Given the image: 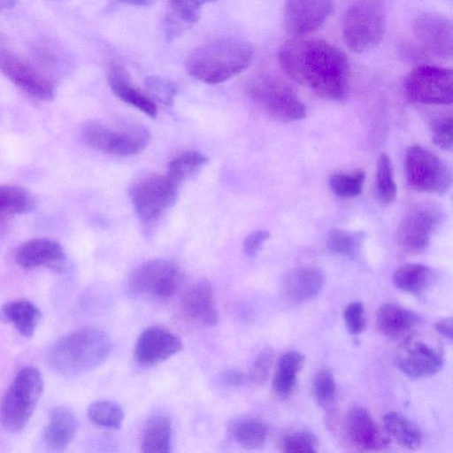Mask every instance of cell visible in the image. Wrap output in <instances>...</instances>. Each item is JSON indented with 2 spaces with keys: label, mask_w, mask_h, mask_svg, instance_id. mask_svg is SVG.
<instances>
[{
  "label": "cell",
  "mask_w": 453,
  "mask_h": 453,
  "mask_svg": "<svg viewBox=\"0 0 453 453\" xmlns=\"http://www.w3.org/2000/svg\"><path fill=\"white\" fill-rule=\"evenodd\" d=\"M18 0H0V12L8 11L16 6Z\"/></svg>",
  "instance_id": "49"
},
{
  "label": "cell",
  "mask_w": 453,
  "mask_h": 453,
  "mask_svg": "<svg viewBox=\"0 0 453 453\" xmlns=\"http://www.w3.org/2000/svg\"><path fill=\"white\" fill-rule=\"evenodd\" d=\"M365 180V173L357 170L352 173H336L330 178L332 191L342 198H352L362 192Z\"/></svg>",
  "instance_id": "36"
},
{
  "label": "cell",
  "mask_w": 453,
  "mask_h": 453,
  "mask_svg": "<svg viewBox=\"0 0 453 453\" xmlns=\"http://www.w3.org/2000/svg\"><path fill=\"white\" fill-rule=\"evenodd\" d=\"M412 33L419 46L438 58H450L453 51V27L445 15L425 12L412 22Z\"/></svg>",
  "instance_id": "14"
},
{
  "label": "cell",
  "mask_w": 453,
  "mask_h": 453,
  "mask_svg": "<svg viewBox=\"0 0 453 453\" xmlns=\"http://www.w3.org/2000/svg\"><path fill=\"white\" fill-rule=\"evenodd\" d=\"M229 434L241 447L257 449L266 441L267 427L258 419L243 418L230 425Z\"/></svg>",
  "instance_id": "30"
},
{
  "label": "cell",
  "mask_w": 453,
  "mask_h": 453,
  "mask_svg": "<svg viewBox=\"0 0 453 453\" xmlns=\"http://www.w3.org/2000/svg\"><path fill=\"white\" fill-rule=\"evenodd\" d=\"M386 30V11L381 0H354L347 9L342 38L356 53H365L381 42Z\"/></svg>",
  "instance_id": "4"
},
{
  "label": "cell",
  "mask_w": 453,
  "mask_h": 453,
  "mask_svg": "<svg viewBox=\"0 0 453 453\" xmlns=\"http://www.w3.org/2000/svg\"><path fill=\"white\" fill-rule=\"evenodd\" d=\"M432 277V270L427 265L407 264L394 272L392 282L401 291L418 295L429 286Z\"/></svg>",
  "instance_id": "29"
},
{
  "label": "cell",
  "mask_w": 453,
  "mask_h": 453,
  "mask_svg": "<svg viewBox=\"0 0 453 453\" xmlns=\"http://www.w3.org/2000/svg\"><path fill=\"white\" fill-rule=\"evenodd\" d=\"M343 319L351 334L362 333L365 327V309L360 302L350 303L344 310Z\"/></svg>",
  "instance_id": "43"
},
{
  "label": "cell",
  "mask_w": 453,
  "mask_h": 453,
  "mask_svg": "<svg viewBox=\"0 0 453 453\" xmlns=\"http://www.w3.org/2000/svg\"><path fill=\"white\" fill-rule=\"evenodd\" d=\"M345 427L349 440L361 449L377 450L388 444V436L381 433L369 411L361 406L349 411Z\"/></svg>",
  "instance_id": "21"
},
{
  "label": "cell",
  "mask_w": 453,
  "mask_h": 453,
  "mask_svg": "<svg viewBox=\"0 0 453 453\" xmlns=\"http://www.w3.org/2000/svg\"><path fill=\"white\" fill-rule=\"evenodd\" d=\"M66 256L58 242L48 238H36L23 243L15 253L16 263L27 269L47 266L62 271Z\"/></svg>",
  "instance_id": "20"
},
{
  "label": "cell",
  "mask_w": 453,
  "mask_h": 453,
  "mask_svg": "<svg viewBox=\"0 0 453 453\" xmlns=\"http://www.w3.org/2000/svg\"><path fill=\"white\" fill-rule=\"evenodd\" d=\"M189 27L190 26L188 24L185 23L173 13L170 12L165 17V19L164 21V31L165 40L168 42H171L172 41L184 33V31Z\"/></svg>",
  "instance_id": "44"
},
{
  "label": "cell",
  "mask_w": 453,
  "mask_h": 453,
  "mask_svg": "<svg viewBox=\"0 0 453 453\" xmlns=\"http://www.w3.org/2000/svg\"><path fill=\"white\" fill-rule=\"evenodd\" d=\"M111 349V340L105 332L82 327L54 342L48 353V363L56 372L79 375L100 366Z\"/></svg>",
  "instance_id": "3"
},
{
  "label": "cell",
  "mask_w": 453,
  "mask_h": 453,
  "mask_svg": "<svg viewBox=\"0 0 453 453\" xmlns=\"http://www.w3.org/2000/svg\"><path fill=\"white\" fill-rule=\"evenodd\" d=\"M317 439L309 432H296L282 439L281 449L287 453H313L317 451Z\"/></svg>",
  "instance_id": "40"
},
{
  "label": "cell",
  "mask_w": 453,
  "mask_h": 453,
  "mask_svg": "<svg viewBox=\"0 0 453 453\" xmlns=\"http://www.w3.org/2000/svg\"><path fill=\"white\" fill-rule=\"evenodd\" d=\"M224 380L234 386H241L245 384L249 380L248 374L239 371V370H227L223 374Z\"/></svg>",
  "instance_id": "46"
},
{
  "label": "cell",
  "mask_w": 453,
  "mask_h": 453,
  "mask_svg": "<svg viewBox=\"0 0 453 453\" xmlns=\"http://www.w3.org/2000/svg\"><path fill=\"white\" fill-rule=\"evenodd\" d=\"M180 310L191 321L205 326H216L219 313L211 284L207 280H200L188 288L180 299Z\"/></svg>",
  "instance_id": "17"
},
{
  "label": "cell",
  "mask_w": 453,
  "mask_h": 453,
  "mask_svg": "<svg viewBox=\"0 0 453 453\" xmlns=\"http://www.w3.org/2000/svg\"><path fill=\"white\" fill-rule=\"evenodd\" d=\"M43 390L40 372L33 366L21 369L0 404V420L9 431L19 432L27 424Z\"/></svg>",
  "instance_id": "5"
},
{
  "label": "cell",
  "mask_w": 453,
  "mask_h": 453,
  "mask_svg": "<svg viewBox=\"0 0 453 453\" xmlns=\"http://www.w3.org/2000/svg\"><path fill=\"white\" fill-rule=\"evenodd\" d=\"M172 422L163 414L151 416L145 423L141 435V448L147 453L171 452Z\"/></svg>",
  "instance_id": "25"
},
{
  "label": "cell",
  "mask_w": 453,
  "mask_h": 453,
  "mask_svg": "<svg viewBox=\"0 0 453 453\" xmlns=\"http://www.w3.org/2000/svg\"><path fill=\"white\" fill-rule=\"evenodd\" d=\"M250 96L275 119L297 121L306 116L305 105L288 84L271 77H259L248 87Z\"/></svg>",
  "instance_id": "8"
},
{
  "label": "cell",
  "mask_w": 453,
  "mask_h": 453,
  "mask_svg": "<svg viewBox=\"0 0 453 453\" xmlns=\"http://www.w3.org/2000/svg\"><path fill=\"white\" fill-rule=\"evenodd\" d=\"M325 284L323 272L314 266H303L288 272L281 283L283 299L291 304H301L315 298Z\"/></svg>",
  "instance_id": "19"
},
{
  "label": "cell",
  "mask_w": 453,
  "mask_h": 453,
  "mask_svg": "<svg viewBox=\"0 0 453 453\" xmlns=\"http://www.w3.org/2000/svg\"><path fill=\"white\" fill-rule=\"evenodd\" d=\"M207 161L208 157L203 153L185 151L171 161L166 176L179 187L187 177L196 172Z\"/></svg>",
  "instance_id": "33"
},
{
  "label": "cell",
  "mask_w": 453,
  "mask_h": 453,
  "mask_svg": "<svg viewBox=\"0 0 453 453\" xmlns=\"http://www.w3.org/2000/svg\"><path fill=\"white\" fill-rule=\"evenodd\" d=\"M441 220V211L433 205L418 204L410 209L398 227L399 244L411 253L424 250Z\"/></svg>",
  "instance_id": "13"
},
{
  "label": "cell",
  "mask_w": 453,
  "mask_h": 453,
  "mask_svg": "<svg viewBox=\"0 0 453 453\" xmlns=\"http://www.w3.org/2000/svg\"><path fill=\"white\" fill-rule=\"evenodd\" d=\"M364 233L361 231H349L332 229L326 236V247L334 254L353 257L361 247Z\"/></svg>",
  "instance_id": "34"
},
{
  "label": "cell",
  "mask_w": 453,
  "mask_h": 453,
  "mask_svg": "<svg viewBox=\"0 0 453 453\" xmlns=\"http://www.w3.org/2000/svg\"><path fill=\"white\" fill-rule=\"evenodd\" d=\"M0 317L12 323L26 337L34 335L42 314L40 310L30 301L18 300L9 302L2 307Z\"/></svg>",
  "instance_id": "26"
},
{
  "label": "cell",
  "mask_w": 453,
  "mask_h": 453,
  "mask_svg": "<svg viewBox=\"0 0 453 453\" xmlns=\"http://www.w3.org/2000/svg\"><path fill=\"white\" fill-rule=\"evenodd\" d=\"M278 61L291 79L318 96L334 101L346 98L349 65L339 48L320 39L294 37L281 45Z\"/></svg>",
  "instance_id": "1"
},
{
  "label": "cell",
  "mask_w": 453,
  "mask_h": 453,
  "mask_svg": "<svg viewBox=\"0 0 453 453\" xmlns=\"http://www.w3.org/2000/svg\"><path fill=\"white\" fill-rule=\"evenodd\" d=\"M184 275L172 261L157 258L144 262L130 275L128 291L133 296L165 300L180 288Z\"/></svg>",
  "instance_id": "7"
},
{
  "label": "cell",
  "mask_w": 453,
  "mask_h": 453,
  "mask_svg": "<svg viewBox=\"0 0 453 453\" xmlns=\"http://www.w3.org/2000/svg\"><path fill=\"white\" fill-rule=\"evenodd\" d=\"M432 139L435 145L445 150L452 149V118L436 119L432 124Z\"/></svg>",
  "instance_id": "42"
},
{
  "label": "cell",
  "mask_w": 453,
  "mask_h": 453,
  "mask_svg": "<svg viewBox=\"0 0 453 453\" xmlns=\"http://www.w3.org/2000/svg\"><path fill=\"white\" fill-rule=\"evenodd\" d=\"M90 421L100 427L119 429L124 420L121 405L114 401L100 400L91 403L88 409Z\"/></svg>",
  "instance_id": "32"
},
{
  "label": "cell",
  "mask_w": 453,
  "mask_h": 453,
  "mask_svg": "<svg viewBox=\"0 0 453 453\" xmlns=\"http://www.w3.org/2000/svg\"><path fill=\"white\" fill-rule=\"evenodd\" d=\"M107 81L111 91L121 101L135 107L150 118H155L157 108L155 102L135 88L128 72L119 63H111L107 71Z\"/></svg>",
  "instance_id": "22"
},
{
  "label": "cell",
  "mask_w": 453,
  "mask_h": 453,
  "mask_svg": "<svg viewBox=\"0 0 453 453\" xmlns=\"http://www.w3.org/2000/svg\"><path fill=\"white\" fill-rule=\"evenodd\" d=\"M332 11V0H287L284 28L294 37L303 36L321 27Z\"/></svg>",
  "instance_id": "15"
},
{
  "label": "cell",
  "mask_w": 453,
  "mask_h": 453,
  "mask_svg": "<svg viewBox=\"0 0 453 453\" xmlns=\"http://www.w3.org/2000/svg\"><path fill=\"white\" fill-rule=\"evenodd\" d=\"M313 394L319 406H331L336 395V383L329 370L321 369L317 372L313 380Z\"/></svg>",
  "instance_id": "37"
},
{
  "label": "cell",
  "mask_w": 453,
  "mask_h": 453,
  "mask_svg": "<svg viewBox=\"0 0 453 453\" xmlns=\"http://www.w3.org/2000/svg\"><path fill=\"white\" fill-rule=\"evenodd\" d=\"M405 165L408 183L418 191L441 195L451 185V171L448 165L419 145L409 148Z\"/></svg>",
  "instance_id": "9"
},
{
  "label": "cell",
  "mask_w": 453,
  "mask_h": 453,
  "mask_svg": "<svg viewBox=\"0 0 453 453\" xmlns=\"http://www.w3.org/2000/svg\"><path fill=\"white\" fill-rule=\"evenodd\" d=\"M376 193L379 201L384 205L390 204L396 196L392 164L385 153L380 154L377 163Z\"/></svg>",
  "instance_id": "35"
},
{
  "label": "cell",
  "mask_w": 453,
  "mask_h": 453,
  "mask_svg": "<svg viewBox=\"0 0 453 453\" xmlns=\"http://www.w3.org/2000/svg\"><path fill=\"white\" fill-rule=\"evenodd\" d=\"M419 321L420 317L416 312L390 303L381 304L376 313L380 332L393 338L409 332Z\"/></svg>",
  "instance_id": "24"
},
{
  "label": "cell",
  "mask_w": 453,
  "mask_h": 453,
  "mask_svg": "<svg viewBox=\"0 0 453 453\" xmlns=\"http://www.w3.org/2000/svg\"><path fill=\"white\" fill-rule=\"evenodd\" d=\"M435 330L444 336L445 338L449 339V341L452 340L453 335V321L452 317H448L441 319L438 320L434 324Z\"/></svg>",
  "instance_id": "47"
},
{
  "label": "cell",
  "mask_w": 453,
  "mask_h": 453,
  "mask_svg": "<svg viewBox=\"0 0 453 453\" xmlns=\"http://www.w3.org/2000/svg\"><path fill=\"white\" fill-rule=\"evenodd\" d=\"M149 96L165 105L173 104L178 92L177 85L171 80L152 75L145 81Z\"/></svg>",
  "instance_id": "38"
},
{
  "label": "cell",
  "mask_w": 453,
  "mask_h": 453,
  "mask_svg": "<svg viewBox=\"0 0 453 453\" xmlns=\"http://www.w3.org/2000/svg\"><path fill=\"white\" fill-rule=\"evenodd\" d=\"M51 1L58 2V1H61V0H51Z\"/></svg>",
  "instance_id": "50"
},
{
  "label": "cell",
  "mask_w": 453,
  "mask_h": 453,
  "mask_svg": "<svg viewBox=\"0 0 453 453\" xmlns=\"http://www.w3.org/2000/svg\"><path fill=\"white\" fill-rule=\"evenodd\" d=\"M395 365L409 378L421 379L437 373L443 366V358L426 343L415 342L399 353Z\"/></svg>",
  "instance_id": "18"
},
{
  "label": "cell",
  "mask_w": 453,
  "mask_h": 453,
  "mask_svg": "<svg viewBox=\"0 0 453 453\" xmlns=\"http://www.w3.org/2000/svg\"><path fill=\"white\" fill-rule=\"evenodd\" d=\"M269 237L270 233L266 230H257L250 234L243 242L244 253L250 257H255Z\"/></svg>",
  "instance_id": "45"
},
{
  "label": "cell",
  "mask_w": 453,
  "mask_h": 453,
  "mask_svg": "<svg viewBox=\"0 0 453 453\" xmlns=\"http://www.w3.org/2000/svg\"><path fill=\"white\" fill-rule=\"evenodd\" d=\"M78 430V421L73 413L65 407L51 410L43 432L44 441L55 450L66 448Z\"/></svg>",
  "instance_id": "23"
},
{
  "label": "cell",
  "mask_w": 453,
  "mask_h": 453,
  "mask_svg": "<svg viewBox=\"0 0 453 453\" xmlns=\"http://www.w3.org/2000/svg\"><path fill=\"white\" fill-rule=\"evenodd\" d=\"M182 348L180 338L173 332L161 326H153L138 336L134 356L139 365L153 366L174 356Z\"/></svg>",
  "instance_id": "16"
},
{
  "label": "cell",
  "mask_w": 453,
  "mask_h": 453,
  "mask_svg": "<svg viewBox=\"0 0 453 453\" xmlns=\"http://www.w3.org/2000/svg\"><path fill=\"white\" fill-rule=\"evenodd\" d=\"M407 97L424 104H450L453 97L452 71L423 64L413 68L404 81Z\"/></svg>",
  "instance_id": "10"
},
{
  "label": "cell",
  "mask_w": 453,
  "mask_h": 453,
  "mask_svg": "<svg viewBox=\"0 0 453 453\" xmlns=\"http://www.w3.org/2000/svg\"><path fill=\"white\" fill-rule=\"evenodd\" d=\"M253 57L254 47L249 41L221 37L193 49L185 65L193 78L208 84H219L247 69Z\"/></svg>",
  "instance_id": "2"
},
{
  "label": "cell",
  "mask_w": 453,
  "mask_h": 453,
  "mask_svg": "<svg viewBox=\"0 0 453 453\" xmlns=\"http://www.w3.org/2000/svg\"><path fill=\"white\" fill-rule=\"evenodd\" d=\"M82 140L89 147L118 157H129L143 150L150 141L147 128L136 124L111 127L88 120L81 129Z\"/></svg>",
  "instance_id": "6"
},
{
  "label": "cell",
  "mask_w": 453,
  "mask_h": 453,
  "mask_svg": "<svg viewBox=\"0 0 453 453\" xmlns=\"http://www.w3.org/2000/svg\"><path fill=\"white\" fill-rule=\"evenodd\" d=\"M172 7V13L177 16L185 23L192 26L200 19L201 9L206 4L217 2L218 0H169Z\"/></svg>",
  "instance_id": "39"
},
{
  "label": "cell",
  "mask_w": 453,
  "mask_h": 453,
  "mask_svg": "<svg viewBox=\"0 0 453 453\" xmlns=\"http://www.w3.org/2000/svg\"><path fill=\"white\" fill-rule=\"evenodd\" d=\"M178 188L166 174H150L134 181L130 196L140 219L143 223L158 219L175 202Z\"/></svg>",
  "instance_id": "11"
},
{
  "label": "cell",
  "mask_w": 453,
  "mask_h": 453,
  "mask_svg": "<svg viewBox=\"0 0 453 453\" xmlns=\"http://www.w3.org/2000/svg\"><path fill=\"white\" fill-rule=\"evenodd\" d=\"M34 201L29 193L17 185H0V218L23 214L33 208Z\"/></svg>",
  "instance_id": "31"
},
{
  "label": "cell",
  "mask_w": 453,
  "mask_h": 453,
  "mask_svg": "<svg viewBox=\"0 0 453 453\" xmlns=\"http://www.w3.org/2000/svg\"><path fill=\"white\" fill-rule=\"evenodd\" d=\"M120 2L136 7H148L154 4L155 0H119Z\"/></svg>",
  "instance_id": "48"
},
{
  "label": "cell",
  "mask_w": 453,
  "mask_h": 453,
  "mask_svg": "<svg viewBox=\"0 0 453 453\" xmlns=\"http://www.w3.org/2000/svg\"><path fill=\"white\" fill-rule=\"evenodd\" d=\"M383 426L390 437L408 449H418L422 442L419 427L403 415L391 411L383 417Z\"/></svg>",
  "instance_id": "28"
},
{
  "label": "cell",
  "mask_w": 453,
  "mask_h": 453,
  "mask_svg": "<svg viewBox=\"0 0 453 453\" xmlns=\"http://www.w3.org/2000/svg\"><path fill=\"white\" fill-rule=\"evenodd\" d=\"M304 359V356L296 350L288 351L280 356L273 380L275 394L286 397L293 392L297 373L302 369Z\"/></svg>",
  "instance_id": "27"
},
{
  "label": "cell",
  "mask_w": 453,
  "mask_h": 453,
  "mask_svg": "<svg viewBox=\"0 0 453 453\" xmlns=\"http://www.w3.org/2000/svg\"><path fill=\"white\" fill-rule=\"evenodd\" d=\"M274 352L272 349H263L256 357L250 373L249 380L256 384H264L269 378L273 364Z\"/></svg>",
  "instance_id": "41"
},
{
  "label": "cell",
  "mask_w": 453,
  "mask_h": 453,
  "mask_svg": "<svg viewBox=\"0 0 453 453\" xmlns=\"http://www.w3.org/2000/svg\"><path fill=\"white\" fill-rule=\"evenodd\" d=\"M0 72L34 98L50 101L55 96L52 82L25 58L12 51H0Z\"/></svg>",
  "instance_id": "12"
}]
</instances>
